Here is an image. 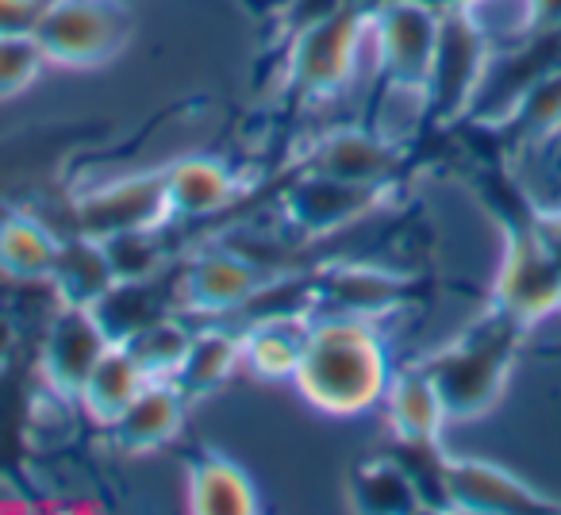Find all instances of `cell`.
Returning a JSON list of instances; mask_svg holds the SVG:
<instances>
[{
    "label": "cell",
    "mask_w": 561,
    "mask_h": 515,
    "mask_svg": "<svg viewBox=\"0 0 561 515\" xmlns=\"http://www.w3.org/2000/svg\"><path fill=\"white\" fill-rule=\"evenodd\" d=\"M293 381L320 412L358 415L385 400L392 381L389 351L369 320L339 312L312 316Z\"/></svg>",
    "instance_id": "1"
},
{
    "label": "cell",
    "mask_w": 561,
    "mask_h": 515,
    "mask_svg": "<svg viewBox=\"0 0 561 515\" xmlns=\"http://www.w3.org/2000/svg\"><path fill=\"white\" fill-rule=\"evenodd\" d=\"M523 335H527L523 323L489 308L450 346H443V351H435L431 358L420 362L431 381H435L450 420L484 415L504 397L507 377H512V366L519 358Z\"/></svg>",
    "instance_id": "2"
},
{
    "label": "cell",
    "mask_w": 561,
    "mask_h": 515,
    "mask_svg": "<svg viewBox=\"0 0 561 515\" xmlns=\"http://www.w3.org/2000/svg\"><path fill=\"white\" fill-rule=\"evenodd\" d=\"M369 39V4L351 0L346 9L297 27L289 50V85L305 101L335 96L358 70V55Z\"/></svg>",
    "instance_id": "3"
},
{
    "label": "cell",
    "mask_w": 561,
    "mask_h": 515,
    "mask_svg": "<svg viewBox=\"0 0 561 515\" xmlns=\"http://www.w3.org/2000/svg\"><path fill=\"white\" fill-rule=\"evenodd\" d=\"M489 32L484 24H477L473 12H443L435 58H431L427 81H423V104H427L431 124H454V119L469 116L484 70H489Z\"/></svg>",
    "instance_id": "4"
},
{
    "label": "cell",
    "mask_w": 561,
    "mask_h": 515,
    "mask_svg": "<svg viewBox=\"0 0 561 515\" xmlns=\"http://www.w3.org/2000/svg\"><path fill=\"white\" fill-rule=\"evenodd\" d=\"M127 39V12L119 0H47L35 43L47 62L96 66L108 62Z\"/></svg>",
    "instance_id": "5"
},
{
    "label": "cell",
    "mask_w": 561,
    "mask_h": 515,
    "mask_svg": "<svg viewBox=\"0 0 561 515\" xmlns=\"http://www.w3.org/2000/svg\"><path fill=\"white\" fill-rule=\"evenodd\" d=\"M443 12L427 0H381L369 4V43H374L381 81L423 89L435 58Z\"/></svg>",
    "instance_id": "6"
},
{
    "label": "cell",
    "mask_w": 561,
    "mask_h": 515,
    "mask_svg": "<svg viewBox=\"0 0 561 515\" xmlns=\"http://www.w3.org/2000/svg\"><path fill=\"white\" fill-rule=\"evenodd\" d=\"M170 216L165 201V178L158 173H131L108 185L89 188L73 204V231L89 239H116L131 231H158Z\"/></svg>",
    "instance_id": "7"
},
{
    "label": "cell",
    "mask_w": 561,
    "mask_h": 515,
    "mask_svg": "<svg viewBox=\"0 0 561 515\" xmlns=\"http://www.w3.org/2000/svg\"><path fill=\"white\" fill-rule=\"evenodd\" d=\"M112 335L104 331L101 316L81 305H58V316L50 320L47 339L39 351V374L47 381V392L78 400L81 385L96 369V362L108 354Z\"/></svg>",
    "instance_id": "8"
},
{
    "label": "cell",
    "mask_w": 561,
    "mask_h": 515,
    "mask_svg": "<svg viewBox=\"0 0 561 515\" xmlns=\"http://www.w3.org/2000/svg\"><path fill=\"white\" fill-rule=\"evenodd\" d=\"M400 165H404V142L389 139L374 124L335 127L320 142H312V150L305 158L308 173H323V178H339L369 188H389L397 181Z\"/></svg>",
    "instance_id": "9"
},
{
    "label": "cell",
    "mask_w": 561,
    "mask_h": 515,
    "mask_svg": "<svg viewBox=\"0 0 561 515\" xmlns=\"http://www.w3.org/2000/svg\"><path fill=\"white\" fill-rule=\"evenodd\" d=\"M262 282H265L262 270L224 242V247L196 254L185 266V274L178 282V297H181L178 305L196 316H227V312H239Z\"/></svg>",
    "instance_id": "10"
},
{
    "label": "cell",
    "mask_w": 561,
    "mask_h": 515,
    "mask_svg": "<svg viewBox=\"0 0 561 515\" xmlns=\"http://www.w3.org/2000/svg\"><path fill=\"white\" fill-rule=\"evenodd\" d=\"M446 496L461 512H561V500L538 492L512 469L481 458L446 461Z\"/></svg>",
    "instance_id": "11"
},
{
    "label": "cell",
    "mask_w": 561,
    "mask_h": 515,
    "mask_svg": "<svg viewBox=\"0 0 561 515\" xmlns=\"http://www.w3.org/2000/svg\"><path fill=\"white\" fill-rule=\"evenodd\" d=\"M415 289L420 282L412 274H397L385 266H335L316 277V308L374 323L377 316H389L392 308L408 305Z\"/></svg>",
    "instance_id": "12"
},
{
    "label": "cell",
    "mask_w": 561,
    "mask_h": 515,
    "mask_svg": "<svg viewBox=\"0 0 561 515\" xmlns=\"http://www.w3.org/2000/svg\"><path fill=\"white\" fill-rule=\"evenodd\" d=\"M389 188H369V185H351V181L323 178V173H308L297 178L285 193V219L305 234H328L339 227L354 224L358 216H366L374 204L385 201Z\"/></svg>",
    "instance_id": "13"
},
{
    "label": "cell",
    "mask_w": 561,
    "mask_h": 515,
    "mask_svg": "<svg viewBox=\"0 0 561 515\" xmlns=\"http://www.w3.org/2000/svg\"><path fill=\"white\" fill-rule=\"evenodd\" d=\"M188 397L170 377H150L139 389V397L108 423V438L119 454H154L170 446L185 427Z\"/></svg>",
    "instance_id": "14"
},
{
    "label": "cell",
    "mask_w": 561,
    "mask_h": 515,
    "mask_svg": "<svg viewBox=\"0 0 561 515\" xmlns=\"http://www.w3.org/2000/svg\"><path fill=\"white\" fill-rule=\"evenodd\" d=\"M165 201H170L173 219H211L227 211L242 193V178L224 165L219 158H181L165 165Z\"/></svg>",
    "instance_id": "15"
},
{
    "label": "cell",
    "mask_w": 561,
    "mask_h": 515,
    "mask_svg": "<svg viewBox=\"0 0 561 515\" xmlns=\"http://www.w3.org/2000/svg\"><path fill=\"white\" fill-rule=\"evenodd\" d=\"M50 285H55V293H58V305L96 308L112 289H116L119 277H116V270H112V258L101 239H89V234L70 231V234H62V242H58Z\"/></svg>",
    "instance_id": "16"
},
{
    "label": "cell",
    "mask_w": 561,
    "mask_h": 515,
    "mask_svg": "<svg viewBox=\"0 0 561 515\" xmlns=\"http://www.w3.org/2000/svg\"><path fill=\"white\" fill-rule=\"evenodd\" d=\"M381 404L389 412L392 431H397V443H438L446 420H450L435 381H431L420 362L392 374Z\"/></svg>",
    "instance_id": "17"
},
{
    "label": "cell",
    "mask_w": 561,
    "mask_h": 515,
    "mask_svg": "<svg viewBox=\"0 0 561 515\" xmlns=\"http://www.w3.org/2000/svg\"><path fill=\"white\" fill-rule=\"evenodd\" d=\"M234 369H242V331L208 323V328H196L188 335L185 358L170 381H178V389L188 400H196L231 381Z\"/></svg>",
    "instance_id": "18"
},
{
    "label": "cell",
    "mask_w": 561,
    "mask_h": 515,
    "mask_svg": "<svg viewBox=\"0 0 561 515\" xmlns=\"http://www.w3.org/2000/svg\"><path fill=\"white\" fill-rule=\"evenodd\" d=\"M312 316H265L242 328V366L265 381L297 377Z\"/></svg>",
    "instance_id": "19"
},
{
    "label": "cell",
    "mask_w": 561,
    "mask_h": 515,
    "mask_svg": "<svg viewBox=\"0 0 561 515\" xmlns=\"http://www.w3.org/2000/svg\"><path fill=\"white\" fill-rule=\"evenodd\" d=\"M489 127L500 135L504 162L512 154H523V150L542 147L546 139H553V135L561 131V70L538 78L535 85L507 108V116Z\"/></svg>",
    "instance_id": "20"
},
{
    "label": "cell",
    "mask_w": 561,
    "mask_h": 515,
    "mask_svg": "<svg viewBox=\"0 0 561 515\" xmlns=\"http://www.w3.org/2000/svg\"><path fill=\"white\" fill-rule=\"evenodd\" d=\"M147 381H150V374L142 369V362L135 358L124 343H112L108 354H104L93 374H89V381L81 385L78 404L96 427H108V423L139 397V389Z\"/></svg>",
    "instance_id": "21"
},
{
    "label": "cell",
    "mask_w": 561,
    "mask_h": 515,
    "mask_svg": "<svg viewBox=\"0 0 561 515\" xmlns=\"http://www.w3.org/2000/svg\"><path fill=\"white\" fill-rule=\"evenodd\" d=\"M58 242L62 234H55L27 211H4L0 216V274L16 282H50Z\"/></svg>",
    "instance_id": "22"
},
{
    "label": "cell",
    "mask_w": 561,
    "mask_h": 515,
    "mask_svg": "<svg viewBox=\"0 0 561 515\" xmlns=\"http://www.w3.org/2000/svg\"><path fill=\"white\" fill-rule=\"evenodd\" d=\"M188 507L201 515H250L257 512L254 481L231 458L204 454L188 466Z\"/></svg>",
    "instance_id": "23"
},
{
    "label": "cell",
    "mask_w": 561,
    "mask_h": 515,
    "mask_svg": "<svg viewBox=\"0 0 561 515\" xmlns=\"http://www.w3.org/2000/svg\"><path fill=\"white\" fill-rule=\"evenodd\" d=\"M351 500L358 512H377V515L423 507V492L400 454H381V458L362 461L351 477Z\"/></svg>",
    "instance_id": "24"
},
{
    "label": "cell",
    "mask_w": 561,
    "mask_h": 515,
    "mask_svg": "<svg viewBox=\"0 0 561 515\" xmlns=\"http://www.w3.org/2000/svg\"><path fill=\"white\" fill-rule=\"evenodd\" d=\"M188 335H193V328L181 323L173 312H165L162 320H154L142 331H135L124 346L142 362V369H147L150 377H173L181 366V358H185Z\"/></svg>",
    "instance_id": "25"
},
{
    "label": "cell",
    "mask_w": 561,
    "mask_h": 515,
    "mask_svg": "<svg viewBox=\"0 0 561 515\" xmlns=\"http://www.w3.org/2000/svg\"><path fill=\"white\" fill-rule=\"evenodd\" d=\"M104 250L112 258L119 282H150L162 270V247H158V231H131L104 239Z\"/></svg>",
    "instance_id": "26"
},
{
    "label": "cell",
    "mask_w": 561,
    "mask_h": 515,
    "mask_svg": "<svg viewBox=\"0 0 561 515\" xmlns=\"http://www.w3.org/2000/svg\"><path fill=\"white\" fill-rule=\"evenodd\" d=\"M47 66V55L35 35H0V101L32 85Z\"/></svg>",
    "instance_id": "27"
},
{
    "label": "cell",
    "mask_w": 561,
    "mask_h": 515,
    "mask_svg": "<svg viewBox=\"0 0 561 515\" xmlns=\"http://www.w3.org/2000/svg\"><path fill=\"white\" fill-rule=\"evenodd\" d=\"M47 0H0V35H35Z\"/></svg>",
    "instance_id": "28"
},
{
    "label": "cell",
    "mask_w": 561,
    "mask_h": 515,
    "mask_svg": "<svg viewBox=\"0 0 561 515\" xmlns=\"http://www.w3.org/2000/svg\"><path fill=\"white\" fill-rule=\"evenodd\" d=\"M542 27H561V0H523L519 32H542Z\"/></svg>",
    "instance_id": "29"
},
{
    "label": "cell",
    "mask_w": 561,
    "mask_h": 515,
    "mask_svg": "<svg viewBox=\"0 0 561 515\" xmlns=\"http://www.w3.org/2000/svg\"><path fill=\"white\" fill-rule=\"evenodd\" d=\"M16 343H20L16 323H12V316L0 312V366H4V362L12 358V351H16Z\"/></svg>",
    "instance_id": "30"
},
{
    "label": "cell",
    "mask_w": 561,
    "mask_h": 515,
    "mask_svg": "<svg viewBox=\"0 0 561 515\" xmlns=\"http://www.w3.org/2000/svg\"><path fill=\"white\" fill-rule=\"evenodd\" d=\"M538 224H542V239H546V247H550L553 266H558V274H561V231H558L553 224H546L542 216H538Z\"/></svg>",
    "instance_id": "31"
},
{
    "label": "cell",
    "mask_w": 561,
    "mask_h": 515,
    "mask_svg": "<svg viewBox=\"0 0 561 515\" xmlns=\"http://www.w3.org/2000/svg\"><path fill=\"white\" fill-rule=\"evenodd\" d=\"M431 9H438V12H458V9H466V12H473L477 4H484V0H427Z\"/></svg>",
    "instance_id": "32"
},
{
    "label": "cell",
    "mask_w": 561,
    "mask_h": 515,
    "mask_svg": "<svg viewBox=\"0 0 561 515\" xmlns=\"http://www.w3.org/2000/svg\"><path fill=\"white\" fill-rule=\"evenodd\" d=\"M542 219H546V224H553V227L561 231V211H542Z\"/></svg>",
    "instance_id": "33"
}]
</instances>
